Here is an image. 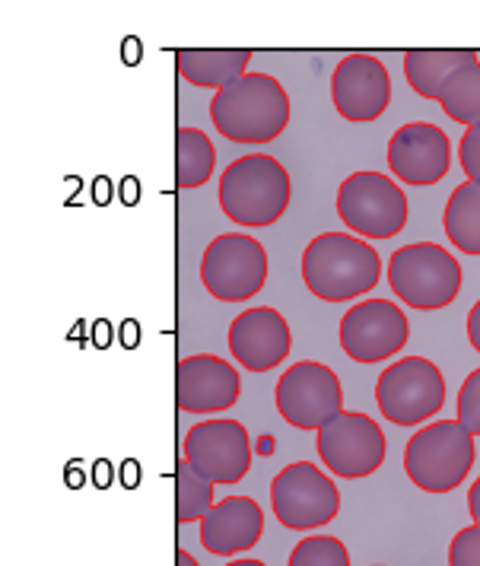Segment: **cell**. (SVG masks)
<instances>
[{
	"mask_svg": "<svg viewBox=\"0 0 480 566\" xmlns=\"http://www.w3.org/2000/svg\"><path fill=\"white\" fill-rule=\"evenodd\" d=\"M382 277L379 252L347 232H322L303 252V281L325 303H347L369 293Z\"/></svg>",
	"mask_w": 480,
	"mask_h": 566,
	"instance_id": "6da1fadb",
	"label": "cell"
},
{
	"mask_svg": "<svg viewBox=\"0 0 480 566\" xmlns=\"http://www.w3.org/2000/svg\"><path fill=\"white\" fill-rule=\"evenodd\" d=\"M210 118L227 140L271 144L290 125V96L271 74H246L213 96Z\"/></svg>",
	"mask_w": 480,
	"mask_h": 566,
	"instance_id": "7a4b0ae2",
	"label": "cell"
},
{
	"mask_svg": "<svg viewBox=\"0 0 480 566\" xmlns=\"http://www.w3.org/2000/svg\"><path fill=\"white\" fill-rule=\"evenodd\" d=\"M290 172L274 156L249 154L220 176V207L239 227H271L290 207Z\"/></svg>",
	"mask_w": 480,
	"mask_h": 566,
	"instance_id": "3957f363",
	"label": "cell"
},
{
	"mask_svg": "<svg viewBox=\"0 0 480 566\" xmlns=\"http://www.w3.org/2000/svg\"><path fill=\"white\" fill-rule=\"evenodd\" d=\"M474 437L458 420H436L407 439L405 471L410 484L427 493H449L474 468Z\"/></svg>",
	"mask_w": 480,
	"mask_h": 566,
	"instance_id": "277c9868",
	"label": "cell"
},
{
	"mask_svg": "<svg viewBox=\"0 0 480 566\" xmlns=\"http://www.w3.org/2000/svg\"><path fill=\"white\" fill-rule=\"evenodd\" d=\"M388 286L410 310H446L461 293V264L436 242H414L388 258Z\"/></svg>",
	"mask_w": 480,
	"mask_h": 566,
	"instance_id": "5b68a950",
	"label": "cell"
},
{
	"mask_svg": "<svg viewBox=\"0 0 480 566\" xmlns=\"http://www.w3.org/2000/svg\"><path fill=\"white\" fill-rule=\"evenodd\" d=\"M337 217L359 239H392L407 227L405 188L385 172H354L337 188Z\"/></svg>",
	"mask_w": 480,
	"mask_h": 566,
	"instance_id": "8992f818",
	"label": "cell"
},
{
	"mask_svg": "<svg viewBox=\"0 0 480 566\" xmlns=\"http://www.w3.org/2000/svg\"><path fill=\"white\" fill-rule=\"evenodd\" d=\"M376 405L385 420L398 427H417L442 411L446 376L427 357H405L388 363L376 382Z\"/></svg>",
	"mask_w": 480,
	"mask_h": 566,
	"instance_id": "52a82bcc",
	"label": "cell"
},
{
	"mask_svg": "<svg viewBox=\"0 0 480 566\" xmlns=\"http://www.w3.org/2000/svg\"><path fill=\"white\" fill-rule=\"evenodd\" d=\"M264 281H268V252L252 235L223 232L204 249L201 283L213 300L246 303L264 290Z\"/></svg>",
	"mask_w": 480,
	"mask_h": 566,
	"instance_id": "ba28073f",
	"label": "cell"
},
{
	"mask_svg": "<svg viewBox=\"0 0 480 566\" xmlns=\"http://www.w3.org/2000/svg\"><path fill=\"white\" fill-rule=\"evenodd\" d=\"M280 417L296 430H322L344 413V386L325 363L303 360L286 366L274 388Z\"/></svg>",
	"mask_w": 480,
	"mask_h": 566,
	"instance_id": "9c48e42d",
	"label": "cell"
},
{
	"mask_svg": "<svg viewBox=\"0 0 480 566\" xmlns=\"http://www.w3.org/2000/svg\"><path fill=\"white\" fill-rule=\"evenodd\" d=\"M271 510L283 528L315 532L341 513V490L319 464H286L271 481Z\"/></svg>",
	"mask_w": 480,
	"mask_h": 566,
	"instance_id": "30bf717a",
	"label": "cell"
},
{
	"mask_svg": "<svg viewBox=\"0 0 480 566\" xmlns=\"http://www.w3.org/2000/svg\"><path fill=\"white\" fill-rule=\"evenodd\" d=\"M319 459L334 478L359 481L376 474L385 464L388 442L382 427L363 411H344L328 427L319 430Z\"/></svg>",
	"mask_w": 480,
	"mask_h": 566,
	"instance_id": "8fae6325",
	"label": "cell"
},
{
	"mask_svg": "<svg viewBox=\"0 0 480 566\" xmlns=\"http://www.w3.org/2000/svg\"><path fill=\"white\" fill-rule=\"evenodd\" d=\"M195 471L210 484H239L252 468L249 430L239 420H201L185 433V452Z\"/></svg>",
	"mask_w": 480,
	"mask_h": 566,
	"instance_id": "7c38bea8",
	"label": "cell"
},
{
	"mask_svg": "<svg viewBox=\"0 0 480 566\" xmlns=\"http://www.w3.org/2000/svg\"><path fill=\"white\" fill-rule=\"evenodd\" d=\"M410 337V322L388 300H363L341 318V350L354 363H385L401 354Z\"/></svg>",
	"mask_w": 480,
	"mask_h": 566,
	"instance_id": "4fadbf2b",
	"label": "cell"
},
{
	"mask_svg": "<svg viewBox=\"0 0 480 566\" xmlns=\"http://www.w3.org/2000/svg\"><path fill=\"white\" fill-rule=\"evenodd\" d=\"M331 103L347 122H376L392 103L388 67L373 54H347L331 74Z\"/></svg>",
	"mask_w": 480,
	"mask_h": 566,
	"instance_id": "5bb4252c",
	"label": "cell"
},
{
	"mask_svg": "<svg viewBox=\"0 0 480 566\" xmlns=\"http://www.w3.org/2000/svg\"><path fill=\"white\" fill-rule=\"evenodd\" d=\"M452 166V144L446 130L430 122H410L388 140V169L392 176L414 188H427L446 179Z\"/></svg>",
	"mask_w": 480,
	"mask_h": 566,
	"instance_id": "9a60e30c",
	"label": "cell"
},
{
	"mask_svg": "<svg viewBox=\"0 0 480 566\" xmlns=\"http://www.w3.org/2000/svg\"><path fill=\"white\" fill-rule=\"evenodd\" d=\"M242 395L236 366L213 354L181 357L176 366V405L181 413H223Z\"/></svg>",
	"mask_w": 480,
	"mask_h": 566,
	"instance_id": "2e32d148",
	"label": "cell"
},
{
	"mask_svg": "<svg viewBox=\"0 0 480 566\" xmlns=\"http://www.w3.org/2000/svg\"><path fill=\"white\" fill-rule=\"evenodd\" d=\"M293 347L290 325L278 310L254 306L239 312L229 325V354L252 373H268L286 360Z\"/></svg>",
	"mask_w": 480,
	"mask_h": 566,
	"instance_id": "e0dca14e",
	"label": "cell"
},
{
	"mask_svg": "<svg viewBox=\"0 0 480 566\" xmlns=\"http://www.w3.org/2000/svg\"><path fill=\"white\" fill-rule=\"evenodd\" d=\"M264 535V513L252 496H227L201 518L204 551L217 557H236L252 551Z\"/></svg>",
	"mask_w": 480,
	"mask_h": 566,
	"instance_id": "ac0fdd59",
	"label": "cell"
},
{
	"mask_svg": "<svg viewBox=\"0 0 480 566\" xmlns=\"http://www.w3.org/2000/svg\"><path fill=\"white\" fill-rule=\"evenodd\" d=\"M249 49H181L176 52L178 74L191 86H207V90H223L229 83L249 74Z\"/></svg>",
	"mask_w": 480,
	"mask_h": 566,
	"instance_id": "d6986e66",
	"label": "cell"
},
{
	"mask_svg": "<svg viewBox=\"0 0 480 566\" xmlns=\"http://www.w3.org/2000/svg\"><path fill=\"white\" fill-rule=\"evenodd\" d=\"M471 64H478V52H471V49H432V52L414 49V52L405 54L407 86L417 96L439 103L446 80L458 74L461 67H471Z\"/></svg>",
	"mask_w": 480,
	"mask_h": 566,
	"instance_id": "ffe728a7",
	"label": "cell"
},
{
	"mask_svg": "<svg viewBox=\"0 0 480 566\" xmlns=\"http://www.w3.org/2000/svg\"><path fill=\"white\" fill-rule=\"evenodd\" d=\"M442 230L465 255H480V185L461 181L446 201Z\"/></svg>",
	"mask_w": 480,
	"mask_h": 566,
	"instance_id": "44dd1931",
	"label": "cell"
},
{
	"mask_svg": "<svg viewBox=\"0 0 480 566\" xmlns=\"http://www.w3.org/2000/svg\"><path fill=\"white\" fill-rule=\"evenodd\" d=\"M217 166V147L198 128L176 130V188H198L210 181Z\"/></svg>",
	"mask_w": 480,
	"mask_h": 566,
	"instance_id": "7402d4cb",
	"label": "cell"
},
{
	"mask_svg": "<svg viewBox=\"0 0 480 566\" xmlns=\"http://www.w3.org/2000/svg\"><path fill=\"white\" fill-rule=\"evenodd\" d=\"M439 108L465 128H480V61L446 80Z\"/></svg>",
	"mask_w": 480,
	"mask_h": 566,
	"instance_id": "603a6c76",
	"label": "cell"
},
{
	"mask_svg": "<svg viewBox=\"0 0 480 566\" xmlns=\"http://www.w3.org/2000/svg\"><path fill=\"white\" fill-rule=\"evenodd\" d=\"M213 488L204 474L195 471V464L185 455L176 464V522L188 525V522H201L204 515L210 513L213 503Z\"/></svg>",
	"mask_w": 480,
	"mask_h": 566,
	"instance_id": "cb8c5ba5",
	"label": "cell"
},
{
	"mask_svg": "<svg viewBox=\"0 0 480 566\" xmlns=\"http://www.w3.org/2000/svg\"><path fill=\"white\" fill-rule=\"evenodd\" d=\"M286 566H351V554L334 535H309L293 547Z\"/></svg>",
	"mask_w": 480,
	"mask_h": 566,
	"instance_id": "d4e9b609",
	"label": "cell"
},
{
	"mask_svg": "<svg viewBox=\"0 0 480 566\" xmlns=\"http://www.w3.org/2000/svg\"><path fill=\"white\" fill-rule=\"evenodd\" d=\"M456 420L471 433V437H480V366L474 373H468L461 388H458Z\"/></svg>",
	"mask_w": 480,
	"mask_h": 566,
	"instance_id": "484cf974",
	"label": "cell"
},
{
	"mask_svg": "<svg viewBox=\"0 0 480 566\" xmlns=\"http://www.w3.org/2000/svg\"><path fill=\"white\" fill-rule=\"evenodd\" d=\"M449 566H480V525L461 528L449 544Z\"/></svg>",
	"mask_w": 480,
	"mask_h": 566,
	"instance_id": "4316f807",
	"label": "cell"
},
{
	"mask_svg": "<svg viewBox=\"0 0 480 566\" xmlns=\"http://www.w3.org/2000/svg\"><path fill=\"white\" fill-rule=\"evenodd\" d=\"M458 163L465 169V179L480 185V128H468L458 144Z\"/></svg>",
	"mask_w": 480,
	"mask_h": 566,
	"instance_id": "83f0119b",
	"label": "cell"
},
{
	"mask_svg": "<svg viewBox=\"0 0 480 566\" xmlns=\"http://www.w3.org/2000/svg\"><path fill=\"white\" fill-rule=\"evenodd\" d=\"M468 340H471V347L480 354V300L468 312Z\"/></svg>",
	"mask_w": 480,
	"mask_h": 566,
	"instance_id": "f1b7e54d",
	"label": "cell"
},
{
	"mask_svg": "<svg viewBox=\"0 0 480 566\" xmlns=\"http://www.w3.org/2000/svg\"><path fill=\"white\" fill-rule=\"evenodd\" d=\"M93 198H96V205H108V198H112V181L100 176V179L93 181Z\"/></svg>",
	"mask_w": 480,
	"mask_h": 566,
	"instance_id": "f546056e",
	"label": "cell"
},
{
	"mask_svg": "<svg viewBox=\"0 0 480 566\" xmlns=\"http://www.w3.org/2000/svg\"><path fill=\"white\" fill-rule=\"evenodd\" d=\"M468 513H471V518L480 525V478L471 484V490H468Z\"/></svg>",
	"mask_w": 480,
	"mask_h": 566,
	"instance_id": "4dcf8cb0",
	"label": "cell"
},
{
	"mask_svg": "<svg viewBox=\"0 0 480 566\" xmlns=\"http://www.w3.org/2000/svg\"><path fill=\"white\" fill-rule=\"evenodd\" d=\"M108 484H112V462L100 459V462H96V488L108 490Z\"/></svg>",
	"mask_w": 480,
	"mask_h": 566,
	"instance_id": "1f68e13d",
	"label": "cell"
},
{
	"mask_svg": "<svg viewBox=\"0 0 480 566\" xmlns=\"http://www.w3.org/2000/svg\"><path fill=\"white\" fill-rule=\"evenodd\" d=\"M125 64H140V42L125 39Z\"/></svg>",
	"mask_w": 480,
	"mask_h": 566,
	"instance_id": "d6a6232c",
	"label": "cell"
},
{
	"mask_svg": "<svg viewBox=\"0 0 480 566\" xmlns=\"http://www.w3.org/2000/svg\"><path fill=\"white\" fill-rule=\"evenodd\" d=\"M125 205H134V201H137V198H140V188H137V185H140V181L137 179H125Z\"/></svg>",
	"mask_w": 480,
	"mask_h": 566,
	"instance_id": "836d02e7",
	"label": "cell"
},
{
	"mask_svg": "<svg viewBox=\"0 0 480 566\" xmlns=\"http://www.w3.org/2000/svg\"><path fill=\"white\" fill-rule=\"evenodd\" d=\"M76 464H80V462L67 464V484H71V488H83L86 474H80V471H76Z\"/></svg>",
	"mask_w": 480,
	"mask_h": 566,
	"instance_id": "e575fe53",
	"label": "cell"
},
{
	"mask_svg": "<svg viewBox=\"0 0 480 566\" xmlns=\"http://www.w3.org/2000/svg\"><path fill=\"white\" fill-rule=\"evenodd\" d=\"M125 332H127V337H125V344L127 347H137V340H140V328H137V322H125Z\"/></svg>",
	"mask_w": 480,
	"mask_h": 566,
	"instance_id": "d590c367",
	"label": "cell"
},
{
	"mask_svg": "<svg viewBox=\"0 0 480 566\" xmlns=\"http://www.w3.org/2000/svg\"><path fill=\"white\" fill-rule=\"evenodd\" d=\"M176 566H201V564H198V560H195V557H191V554H188V551H185V547H178V554H176Z\"/></svg>",
	"mask_w": 480,
	"mask_h": 566,
	"instance_id": "8d00e7d4",
	"label": "cell"
},
{
	"mask_svg": "<svg viewBox=\"0 0 480 566\" xmlns=\"http://www.w3.org/2000/svg\"><path fill=\"white\" fill-rule=\"evenodd\" d=\"M125 464H127L125 484H127V488H134V484H137V462H125Z\"/></svg>",
	"mask_w": 480,
	"mask_h": 566,
	"instance_id": "74e56055",
	"label": "cell"
},
{
	"mask_svg": "<svg viewBox=\"0 0 480 566\" xmlns=\"http://www.w3.org/2000/svg\"><path fill=\"white\" fill-rule=\"evenodd\" d=\"M227 566H268V564H264V560H252V557H246V560H239V557H236V560H229Z\"/></svg>",
	"mask_w": 480,
	"mask_h": 566,
	"instance_id": "f35d334b",
	"label": "cell"
},
{
	"mask_svg": "<svg viewBox=\"0 0 480 566\" xmlns=\"http://www.w3.org/2000/svg\"><path fill=\"white\" fill-rule=\"evenodd\" d=\"M96 332H100V337H96V344H100V347H105V344L112 340V337H105V322H96Z\"/></svg>",
	"mask_w": 480,
	"mask_h": 566,
	"instance_id": "ab89813d",
	"label": "cell"
},
{
	"mask_svg": "<svg viewBox=\"0 0 480 566\" xmlns=\"http://www.w3.org/2000/svg\"><path fill=\"white\" fill-rule=\"evenodd\" d=\"M376 566H382V564H376Z\"/></svg>",
	"mask_w": 480,
	"mask_h": 566,
	"instance_id": "60d3db41",
	"label": "cell"
}]
</instances>
